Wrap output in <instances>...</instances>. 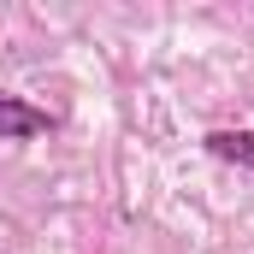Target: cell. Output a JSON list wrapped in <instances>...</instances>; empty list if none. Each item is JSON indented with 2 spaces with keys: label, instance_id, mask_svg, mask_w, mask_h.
<instances>
[{
  "label": "cell",
  "instance_id": "6da1fadb",
  "mask_svg": "<svg viewBox=\"0 0 254 254\" xmlns=\"http://www.w3.org/2000/svg\"><path fill=\"white\" fill-rule=\"evenodd\" d=\"M54 113L24 101V95H0V142H30V136H48Z\"/></svg>",
  "mask_w": 254,
  "mask_h": 254
},
{
  "label": "cell",
  "instance_id": "7a4b0ae2",
  "mask_svg": "<svg viewBox=\"0 0 254 254\" xmlns=\"http://www.w3.org/2000/svg\"><path fill=\"white\" fill-rule=\"evenodd\" d=\"M201 148H207L213 160H225V166L254 172V130H207V136H201Z\"/></svg>",
  "mask_w": 254,
  "mask_h": 254
}]
</instances>
